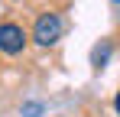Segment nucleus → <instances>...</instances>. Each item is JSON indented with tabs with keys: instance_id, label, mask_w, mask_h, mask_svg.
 Wrapping results in <instances>:
<instances>
[{
	"instance_id": "obj_1",
	"label": "nucleus",
	"mask_w": 120,
	"mask_h": 117,
	"mask_svg": "<svg viewBox=\"0 0 120 117\" xmlns=\"http://www.w3.org/2000/svg\"><path fill=\"white\" fill-rule=\"evenodd\" d=\"M65 33V23H62L59 13H42L36 20V26H33V42L42 46V49H49V46H55Z\"/></svg>"
},
{
	"instance_id": "obj_2",
	"label": "nucleus",
	"mask_w": 120,
	"mask_h": 117,
	"mask_svg": "<svg viewBox=\"0 0 120 117\" xmlns=\"http://www.w3.org/2000/svg\"><path fill=\"white\" fill-rule=\"evenodd\" d=\"M26 29H23L20 23H0V52H7V55H20L23 49H26Z\"/></svg>"
},
{
	"instance_id": "obj_3",
	"label": "nucleus",
	"mask_w": 120,
	"mask_h": 117,
	"mask_svg": "<svg viewBox=\"0 0 120 117\" xmlns=\"http://www.w3.org/2000/svg\"><path fill=\"white\" fill-rule=\"evenodd\" d=\"M107 58H110V42L94 46V52H91V65H94V68H104V65H107Z\"/></svg>"
},
{
	"instance_id": "obj_4",
	"label": "nucleus",
	"mask_w": 120,
	"mask_h": 117,
	"mask_svg": "<svg viewBox=\"0 0 120 117\" xmlns=\"http://www.w3.org/2000/svg\"><path fill=\"white\" fill-rule=\"evenodd\" d=\"M42 114V104H23V117H39Z\"/></svg>"
},
{
	"instance_id": "obj_5",
	"label": "nucleus",
	"mask_w": 120,
	"mask_h": 117,
	"mask_svg": "<svg viewBox=\"0 0 120 117\" xmlns=\"http://www.w3.org/2000/svg\"><path fill=\"white\" fill-rule=\"evenodd\" d=\"M114 107H117V114H120V94H117V98H114Z\"/></svg>"
}]
</instances>
